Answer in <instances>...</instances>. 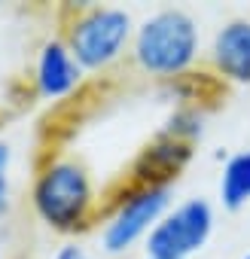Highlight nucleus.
I'll return each mask as SVG.
<instances>
[{"label":"nucleus","mask_w":250,"mask_h":259,"mask_svg":"<svg viewBox=\"0 0 250 259\" xmlns=\"http://www.w3.org/2000/svg\"><path fill=\"white\" fill-rule=\"evenodd\" d=\"M31 207L52 232L76 235L89 229L98 217V192L89 168L73 156H49L34 174Z\"/></svg>","instance_id":"1"},{"label":"nucleus","mask_w":250,"mask_h":259,"mask_svg":"<svg viewBox=\"0 0 250 259\" xmlns=\"http://www.w3.org/2000/svg\"><path fill=\"white\" fill-rule=\"evenodd\" d=\"M201 55L198 22L186 10H159L135 28L132 61L156 79H183Z\"/></svg>","instance_id":"2"},{"label":"nucleus","mask_w":250,"mask_h":259,"mask_svg":"<svg viewBox=\"0 0 250 259\" xmlns=\"http://www.w3.org/2000/svg\"><path fill=\"white\" fill-rule=\"evenodd\" d=\"M135 19L119 7L101 4H73L64 7V34L70 55L86 73H98L113 67L125 52H132Z\"/></svg>","instance_id":"3"},{"label":"nucleus","mask_w":250,"mask_h":259,"mask_svg":"<svg viewBox=\"0 0 250 259\" xmlns=\"http://www.w3.org/2000/svg\"><path fill=\"white\" fill-rule=\"evenodd\" d=\"M168 210H171V186L129 183L116 195V201L101 226V247L113 256L129 253L138 241H147L153 226Z\"/></svg>","instance_id":"4"},{"label":"nucleus","mask_w":250,"mask_h":259,"mask_svg":"<svg viewBox=\"0 0 250 259\" xmlns=\"http://www.w3.org/2000/svg\"><path fill=\"white\" fill-rule=\"evenodd\" d=\"M214 232V207L204 198H189L171 207L147 235V259H189Z\"/></svg>","instance_id":"5"},{"label":"nucleus","mask_w":250,"mask_h":259,"mask_svg":"<svg viewBox=\"0 0 250 259\" xmlns=\"http://www.w3.org/2000/svg\"><path fill=\"white\" fill-rule=\"evenodd\" d=\"M82 67L76 64V58L70 55L67 43L61 37H49L34 61V89L40 98L46 101H58L67 98L70 92H76V85L82 82Z\"/></svg>","instance_id":"6"},{"label":"nucleus","mask_w":250,"mask_h":259,"mask_svg":"<svg viewBox=\"0 0 250 259\" xmlns=\"http://www.w3.org/2000/svg\"><path fill=\"white\" fill-rule=\"evenodd\" d=\"M192 162V144L174 141L168 135H156L135 159L132 165V183L144 186H171L183 174V168Z\"/></svg>","instance_id":"7"},{"label":"nucleus","mask_w":250,"mask_h":259,"mask_svg":"<svg viewBox=\"0 0 250 259\" xmlns=\"http://www.w3.org/2000/svg\"><path fill=\"white\" fill-rule=\"evenodd\" d=\"M211 67L229 82H250V19L226 22L211 40Z\"/></svg>","instance_id":"8"},{"label":"nucleus","mask_w":250,"mask_h":259,"mask_svg":"<svg viewBox=\"0 0 250 259\" xmlns=\"http://www.w3.org/2000/svg\"><path fill=\"white\" fill-rule=\"evenodd\" d=\"M220 201L226 210H241L250 201V150L235 153L220 174Z\"/></svg>","instance_id":"9"},{"label":"nucleus","mask_w":250,"mask_h":259,"mask_svg":"<svg viewBox=\"0 0 250 259\" xmlns=\"http://www.w3.org/2000/svg\"><path fill=\"white\" fill-rule=\"evenodd\" d=\"M162 135L174 138V141H183V144H195L201 135H204V110L201 104H177L174 113L168 116Z\"/></svg>","instance_id":"10"},{"label":"nucleus","mask_w":250,"mask_h":259,"mask_svg":"<svg viewBox=\"0 0 250 259\" xmlns=\"http://www.w3.org/2000/svg\"><path fill=\"white\" fill-rule=\"evenodd\" d=\"M13 210V183L10 174H0V223H4Z\"/></svg>","instance_id":"11"},{"label":"nucleus","mask_w":250,"mask_h":259,"mask_svg":"<svg viewBox=\"0 0 250 259\" xmlns=\"http://www.w3.org/2000/svg\"><path fill=\"white\" fill-rule=\"evenodd\" d=\"M55 259H89V253H86V247H82V244L67 241V244H61V247L55 250Z\"/></svg>","instance_id":"12"},{"label":"nucleus","mask_w":250,"mask_h":259,"mask_svg":"<svg viewBox=\"0 0 250 259\" xmlns=\"http://www.w3.org/2000/svg\"><path fill=\"white\" fill-rule=\"evenodd\" d=\"M10 165H13V144L0 141V174H10Z\"/></svg>","instance_id":"13"},{"label":"nucleus","mask_w":250,"mask_h":259,"mask_svg":"<svg viewBox=\"0 0 250 259\" xmlns=\"http://www.w3.org/2000/svg\"><path fill=\"white\" fill-rule=\"evenodd\" d=\"M241 259H250V253H247V256H241Z\"/></svg>","instance_id":"14"}]
</instances>
